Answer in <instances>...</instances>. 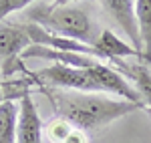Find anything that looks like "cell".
<instances>
[{
	"label": "cell",
	"mask_w": 151,
	"mask_h": 143,
	"mask_svg": "<svg viewBox=\"0 0 151 143\" xmlns=\"http://www.w3.org/2000/svg\"><path fill=\"white\" fill-rule=\"evenodd\" d=\"M24 71V69H22ZM26 77H30L35 85L40 87H52V89H67V91H83V93H97L99 87L91 79L87 69H75L55 63L50 67L38 69V71H24Z\"/></svg>",
	"instance_id": "3"
},
{
	"label": "cell",
	"mask_w": 151,
	"mask_h": 143,
	"mask_svg": "<svg viewBox=\"0 0 151 143\" xmlns=\"http://www.w3.org/2000/svg\"><path fill=\"white\" fill-rule=\"evenodd\" d=\"M26 18L28 22L38 24L52 34L77 40L87 47H93V42L101 32L99 26L89 18V14L73 4H63V6L36 4L26 12Z\"/></svg>",
	"instance_id": "2"
},
{
	"label": "cell",
	"mask_w": 151,
	"mask_h": 143,
	"mask_svg": "<svg viewBox=\"0 0 151 143\" xmlns=\"http://www.w3.org/2000/svg\"><path fill=\"white\" fill-rule=\"evenodd\" d=\"M35 0H0V22L6 20V16H10L12 12H18L30 6Z\"/></svg>",
	"instance_id": "12"
},
{
	"label": "cell",
	"mask_w": 151,
	"mask_h": 143,
	"mask_svg": "<svg viewBox=\"0 0 151 143\" xmlns=\"http://www.w3.org/2000/svg\"><path fill=\"white\" fill-rule=\"evenodd\" d=\"M135 18L143 47V60L151 63V0H135Z\"/></svg>",
	"instance_id": "9"
},
{
	"label": "cell",
	"mask_w": 151,
	"mask_h": 143,
	"mask_svg": "<svg viewBox=\"0 0 151 143\" xmlns=\"http://www.w3.org/2000/svg\"><path fill=\"white\" fill-rule=\"evenodd\" d=\"M28 47H32V40L26 22H10V20L0 22V63L4 75L22 69L18 60Z\"/></svg>",
	"instance_id": "4"
},
{
	"label": "cell",
	"mask_w": 151,
	"mask_h": 143,
	"mask_svg": "<svg viewBox=\"0 0 151 143\" xmlns=\"http://www.w3.org/2000/svg\"><path fill=\"white\" fill-rule=\"evenodd\" d=\"M99 2L109 12V16L119 24V28L127 34L129 45L141 50L143 47H141V36L137 28V18H135V0H99Z\"/></svg>",
	"instance_id": "5"
},
{
	"label": "cell",
	"mask_w": 151,
	"mask_h": 143,
	"mask_svg": "<svg viewBox=\"0 0 151 143\" xmlns=\"http://www.w3.org/2000/svg\"><path fill=\"white\" fill-rule=\"evenodd\" d=\"M63 143H89V139H87V133L85 131L73 127V129L69 131V135L63 139Z\"/></svg>",
	"instance_id": "13"
},
{
	"label": "cell",
	"mask_w": 151,
	"mask_h": 143,
	"mask_svg": "<svg viewBox=\"0 0 151 143\" xmlns=\"http://www.w3.org/2000/svg\"><path fill=\"white\" fill-rule=\"evenodd\" d=\"M18 129V103L8 101L0 105V143H16Z\"/></svg>",
	"instance_id": "10"
},
{
	"label": "cell",
	"mask_w": 151,
	"mask_h": 143,
	"mask_svg": "<svg viewBox=\"0 0 151 143\" xmlns=\"http://www.w3.org/2000/svg\"><path fill=\"white\" fill-rule=\"evenodd\" d=\"M42 129H47V135H48V139H50L52 143H63V139H65V137L69 135V131L73 129V125L67 123L65 119L57 117L55 121L47 123V127L42 125Z\"/></svg>",
	"instance_id": "11"
},
{
	"label": "cell",
	"mask_w": 151,
	"mask_h": 143,
	"mask_svg": "<svg viewBox=\"0 0 151 143\" xmlns=\"http://www.w3.org/2000/svg\"><path fill=\"white\" fill-rule=\"evenodd\" d=\"M70 2H73V0H55L52 4H55V6H63V4H70Z\"/></svg>",
	"instance_id": "14"
},
{
	"label": "cell",
	"mask_w": 151,
	"mask_h": 143,
	"mask_svg": "<svg viewBox=\"0 0 151 143\" xmlns=\"http://www.w3.org/2000/svg\"><path fill=\"white\" fill-rule=\"evenodd\" d=\"M40 91L48 97L58 117L81 131H101L113 121L143 109L141 103L111 99L97 93L67 91V89H52V87H40Z\"/></svg>",
	"instance_id": "1"
},
{
	"label": "cell",
	"mask_w": 151,
	"mask_h": 143,
	"mask_svg": "<svg viewBox=\"0 0 151 143\" xmlns=\"http://www.w3.org/2000/svg\"><path fill=\"white\" fill-rule=\"evenodd\" d=\"M113 63L131 77L133 87L137 89V93L141 97L143 107L151 109V73L147 69V65H125L123 60H113Z\"/></svg>",
	"instance_id": "8"
},
{
	"label": "cell",
	"mask_w": 151,
	"mask_h": 143,
	"mask_svg": "<svg viewBox=\"0 0 151 143\" xmlns=\"http://www.w3.org/2000/svg\"><path fill=\"white\" fill-rule=\"evenodd\" d=\"M16 143H42V121L30 95L18 101Z\"/></svg>",
	"instance_id": "6"
},
{
	"label": "cell",
	"mask_w": 151,
	"mask_h": 143,
	"mask_svg": "<svg viewBox=\"0 0 151 143\" xmlns=\"http://www.w3.org/2000/svg\"><path fill=\"white\" fill-rule=\"evenodd\" d=\"M93 48L97 50V55L103 60L105 59L121 60V59H127V57L143 60V52H141V50L133 48L131 45H127V42H123L115 32H111V30H107V28H103V30L99 32L97 40L93 42Z\"/></svg>",
	"instance_id": "7"
}]
</instances>
